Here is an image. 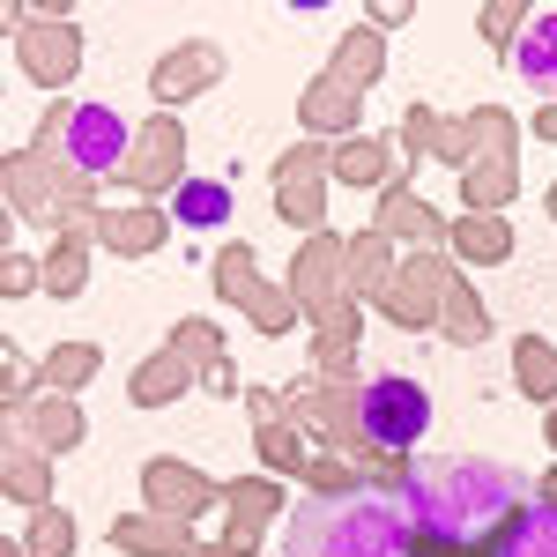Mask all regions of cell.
I'll return each mask as SVG.
<instances>
[{
    "instance_id": "1",
    "label": "cell",
    "mask_w": 557,
    "mask_h": 557,
    "mask_svg": "<svg viewBox=\"0 0 557 557\" xmlns=\"http://www.w3.org/2000/svg\"><path fill=\"white\" fill-rule=\"evenodd\" d=\"M409 520L438 535V543H469L483 528H498L506 513L535 506V483L506 461H475V454H438V461H417L409 469V491H401Z\"/></svg>"
},
{
    "instance_id": "2",
    "label": "cell",
    "mask_w": 557,
    "mask_h": 557,
    "mask_svg": "<svg viewBox=\"0 0 557 557\" xmlns=\"http://www.w3.org/2000/svg\"><path fill=\"white\" fill-rule=\"evenodd\" d=\"M409 506L386 491H327L290 513L283 557H409Z\"/></svg>"
},
{
    "instance_id": "5",
    "label": "cell",
    "mask_w": 557,
    "mask_h": 557,
    "mask_svg": "<svg viewBox=\"0 0 557 557\" xmlns=\"http://www.w3.org/2000/svg\"><path fill=\"white\" fill-rule=\"evenodd\" d=\"M513 67L528 89H543V97H557V15H535L528 30H520L513 45Z\"/></svg>"
},
{
    "instance_id": "3",
    "label": "cell",
    "mask_w": 557,
    "mask_h": 557,
    "mask_svg": "<svg viewBox=\"0 0 557 557\" xmlns=\"http://www.w3.org/2000/svg\"><path fill=\"white\" fill-rule=\"evenodd\" d=\"M424 431H431V394L417 380H401V372L364 380V394H357V438H372V446H417Z\"/></svg>"
},
{
    "instance_id": "7",
    "label": "cell",
    "mask_w": 557,
    "mask_h": 557,
    "mask_svg": "<svg viewBox=\"0 0 557 557\" xmlns=\"http://www.w3.org/2000/svg\"><path fill=\"white\" fill-rule=\"evenodd\" d=\"M223 209H231L223 186H186V194H178V215H186V223H223Z\"/></svg>"
},
{
    "instance_id": "8",
    "label": "cell",
    "mask_w": 557,
    "mask_h": 557,
    "mask_svg": "<svg viewBox=\"0 0 557 557\" xmlns=\"http://www.w3.org/2000/svg\"><path fill=\"white\" fill-rule=\"evenodd\" d=\"M424 557H438V550H424Z\"/></svg>"
},
{
    "instance_id": "4",
    "label": "cell",
    "mask_w": 557,
    "mask_h": 557,
    "mask_svg": "<svg viewBox=\"0 0 557 557\" xmlns=\"http://www.w3.org/2000/svg\"><path fill=\"white\" fill-rule=\"evenodd\" d=\"M60 149H67V164L75 172H120V157H127V120L112 112V104H75L67 112V127H60Z\"/></svg>"
},
{
    "instance_id": "6",
    "label": "cell",
    "mask_w": 557,
    "mask_h": 557,
    "mask_svg": "<svg viewBox=\"0 0 557 557\" xmlns=\"http://www.w3.org/2000/svg\"><path fill=\"white\" fill-rule=\"evenodd\" d=\"M491 557H557V506H520Z\"/></svg>"
}]
</instances>
